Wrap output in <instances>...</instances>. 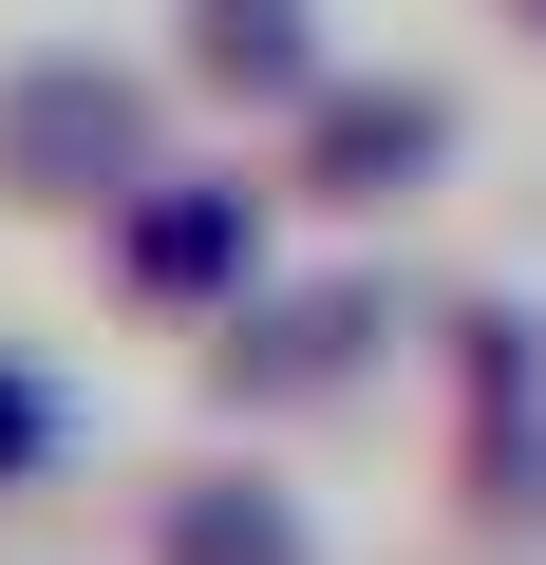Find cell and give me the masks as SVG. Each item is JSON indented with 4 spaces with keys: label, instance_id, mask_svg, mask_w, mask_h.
I'll return each instance as SVG.
<instances>
[{
    "label": "cell",
    "instance_id": "6da1fadb",
    "mask_svg": "<svg viewBox=\"0 0 546 565\" xmlns=\"http://www.w3.org/2000/svg\"><path fill=\"white\" fill-rule=\"evenodd\" d=\"M132 151H151V95L132 76H95V57H39V76H0V189H132Z\"/></svg>",
    "mask_w": 546,
    "mask_h": 565
},
{
    "label": "cell",
    "instance_id": "7a4b0ae2",
    "mask_svg": "<svg viewBox=\"0 0 546 565\" xmlns=\"http://www.w3.org/2000/svg\"><path fill=\"white\" fill-rule=\"evenodd\" d=\"M151 302H207V282H245V189H170V207H132V245H114Z\"/></svg>",
    "mask_w": 546,
    "mask_h": 565
},
{
    "label": "cell",
    "instance_id": "3957f363",
    "mask_svg": "<svg viewBox=\"0 0 546 565\" xmlns=\"http://www.w3.org/2000/svg\"><path fill=\"white\" fill-rule=\"evenodd\" d=\"M151 565H302V509H283V490H245V471H207V490H170Z\"/></svg>",
    "mask_w": 546,
    "mask_h": 565
},
{
    "label": "cell",
    "instance_id": "277c9868",
    "mask_svg": "<svg viewBox=\"0 0 546 565\" xmlns=\"http://www.w3.org/2000/svg\"><path fill=\"white\" fill-rule=\"evenodd\" d=\"M433 95H321V189H415L433 170Z\"/></svg>",
    "mask_w": 546,
    "mask_h": 565
},
{
    "label": "cell",
    "instance_id": "5b68a950",
    "mask_svg": "<svg viewBox=\"0 0 546 565\" xmlns=\"http://www.w3.org/2000/svg\"><path fill=\"white\" fill-rule=\"evenodd\" d=\"M302 39H321V0H189V57L226 95H302Z\"/></svg>",
    "mask_w": 546,
    "mask_h": 565
},
{
    "label": "cell",
    "instance_id": "8992f818",
    "mask_svg": "<svg viewBox=\"0 0 546 565\" xmlns=\"http://www.w3.org/2000/svg\"><path fill=\"white\" fill-rule=\"evenodd\" d=\"M340 359H358V302H302V321H264L226 377H245V396H283V377H340Z\"/></svg>",
    "mask_w": 546,
    "mask_h": 565
},
{
    "label": "cell",
    "instance_id": "52a82bcc",
    "mask_svg": "<svg viewBox=\"0 0 546 565\" xmlns=\"http://www.w3.org/2000/svg\"><path fill=\"white\" fill-rule=\"evenodd\" d=\"M39 452H57V396H39V377H0V471H39Z\"/></svg>",
    "mask_w": 546,
    "mask_h": 565
},
{
    "label": "cell",
    "instance_id": "ba28073f",
    "mask_svg": "<svg viewBox=\"0 0 546 565\" xmlns=\"http://www.w3.org/2000/svg\"><path fill=\"white\" fill-rule=\"evenodd\" d=\"M527 20H546V0H527Z\"/></svg>",
    "mask_w": 546,
    "mask_h": 565
}]
</instances>
